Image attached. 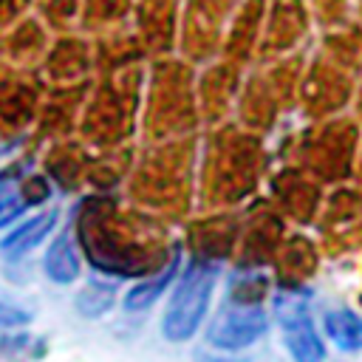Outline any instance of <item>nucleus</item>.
Wrapping results in <instances>:
<instances>
[{
    "mask_svg": "<svg viewBox=\"0 0 362 362\" xmlns=\"http://www.w3.org/2000/svg\"><path fill=\"white\" fill-rule=\"evenodd\" d=\"M215 263H192L189 272L181 277L170 305H167V314L161 320V331L167 339L173 342H184L195 334V328L201 325L204 314H206V305H209V294H212V286H215Z\"/></svg>",
    "mask_w": 362,
    "mask_h": 362,
    "instance_id": "f257e3e1",
    "label": "nucleus"
},
{
    "mask_svg": "<svg viewBox=\"0 0 362 362\" xmlns=\"http://www.w3.org/2000/svg\"><path fill=\"white\" fill-rule=\"evenodd\" d=\"M274 317L283 328L286 348L300 362H314L322 356V342L308 317V300L303 291H280L274 297Z\"/></svg>",
    "mask_w": 362,
    "mask_h": 362,
    "instance_id": "f03ea898",
    "label": "nucleus"
},
{
    "mask_svg": "<svg viewBox=\"0 0 362 362\" xmlns=\"http://www.w3.org/2000/svg\"><path fill=\"white\" fill-rule=\"evenodd\" d=\"M266 314L260 305L249 303H226L209 325V342L223 351H238L252 345L260 334H266Z\"/></svg>",
    "mask_w": 362,
    "mask_h": 362,
    "instance_id": "7ed1b4c3",
    "label": "nucleus"
},
{
    "mask_svg": "<svg viewBox=\"0 0 362 362\" xmlns=\"http://www.w3.org/2000/svg\"><path fill=\"white\" fill-rule=\"evenodd\" d=\"M54 223H57V212H42V215L25 221L23 226H17L11 235L3 238L0 252H3L6 257H20V255H25L28 249H34V246L51 232Z\"/></svg>",
    "mask_w": 362,
    "mask_h": 362,
    "instance_id": "20e7f679",
    "label": "nucleus"
},
{
    "mask_svg": "<svg viewBox=\"0 0 362 362\" xmlns=\"http://www.w3.org/2000/svg\"><path fill=\"white\" fill-rule=\"evenodd\" d=\"M322 325H325L328 339H334L337 348H342V351H359L362 348V320L354 311H348V308L325 311Z\"/></svg>",
    "mask_w": 362,
    "mask_h": 362,
    "instance_id": "39448f33",
    "label": "nucleus"
},
{
    "mask_svg": "<svg viewBox=\"0 0 362 362\" xmlns=\"http://www.w3.org/2000/svg\"><path fill=\"white\" fill-rule=\"evenodd\" d=\"M45 274L54 283H71L79 277V257L68 235H59L45 252Z\"/></svg>",
    "mask_w": 362,
    "mask_h": 362,
    "instance_id": "423d86ee",
    "label": "nucleus"
},
{
    "mask_svg": "<svg viewBox=\"0 0 362 362\" xmlns=\"http://www.w3.org/2000/svg\"><path fill=\"white\" fill-rule=\"evenodd\" d=\"M175 269H178V255H173V260L156 274V277H150V280H144V283H139V286H133L130 291H127V297H124V305L130 308V311H136V308H147L164 288H167V283L173 280V274H175Z\"/></svg>",
    "mask_w": 362,
    "mask_h": 362,
    "instance_id": "0eeeda50",
    "label": "nucleus"
},
{
    "mask_svg": "<svg viewBox=\"0 0 362 362\" xmlns=\"http://www.w3.org/2000/svg\"><path fill=\"white\" fill-rule=\"evenodd\" d=\"M113 305V286L107 283H88L76 297V308L85 317H99Z\"/></svg>",
    "mask_w": 362,
    "mask_h": 362,
    "instance_id": "6e6552de",
    "label": "nucleus"
},
{
    "mask_svg": "<svg viewBox=\"0 0 362 362\" xmlns=\"http://www.w3.org/2000/svg\"><path fill=\"white\" fill-rule=\"evenodd\" d=\"M28 320H31V311L0 300V328H17V325H25Z\"/></svg>",
    "mask_w": 362,
    "mask_h": 362,
    "instance_id": "1a4fd4ad",
    "label": "nucleus"
},
{
    "mask_svg": "<svg viewBox=\"0 0 362 362\" xmlns=\"http://www.w3.org/2000/svg\"><path fill=\"white\" fill-rule=\"evenodd\" d=\"M25 209V195H20V192H14V195H6V198H0V226H6V223H11L20 212Z\"/></svg>",
    "mask_w": 362,
    "mask_h": 362,
    "instance_id": "9d476101",
    "label": "nucleus"
}]
</instances>
